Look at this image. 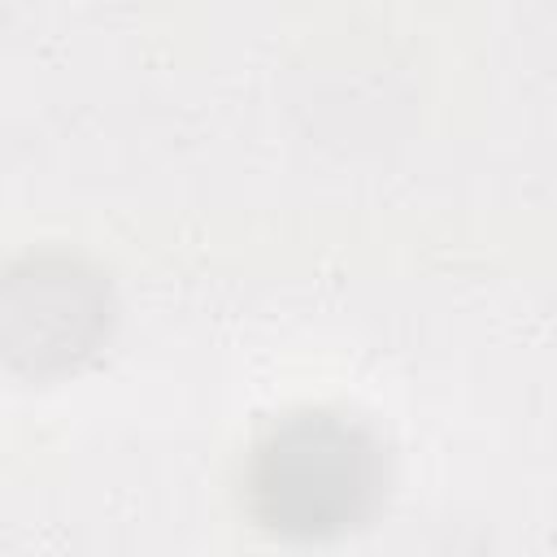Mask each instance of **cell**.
Instances as JSON below:
<instances>
[{
  "label": "cell",
  "mask_w": 557,
  "mask_h": 557,
  "mask_svg": "<svg viewBox=\"0 0 557 557\" xmlns=\"http://www.w3.org/2000/svg\"><path fill=\"white\" fill-rule=\"evenodd\" d=\"M379 474V448L361 426L335 413H296L261 440L248 487L270 527L318 535L361 518Z\"/></svg>",
  "instance_id": "obj_1"
}]
</instances>
